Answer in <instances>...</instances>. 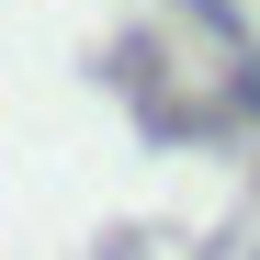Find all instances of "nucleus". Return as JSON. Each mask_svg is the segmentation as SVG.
<instances>
[{
	"label": "nucleus",
	"mask_w": 260,
	"mask_h": 260,
	"mask_svg": "<svg viewBox=\"0 0 260 260\" xmlns=\"http://www.w3.org/2000/svg\"><path fill=\"white\" fill-rule=\"evenodd\" d=\"M226 102H238V124H260V46L226 57Z\"/></svg>",
	"instance_id": "nucleus-2"
},
{
	"label": "nucleus",
	"mask_w": 260,
	"mask_h": 260,
	"mask_svg": "<svg viewBox=\"0 0 260 260\" xmlns=\"http://www.w3.org/2000/svg\"><path fill=\"white\" fill-rule=\"evenodd\" d=\"M170 12H192V23H204V34H215V46H226V57L249 46V12H238V0H170Z\"/></svg>",
	"instance_id": "nucleus-1"
}]
</instances>
